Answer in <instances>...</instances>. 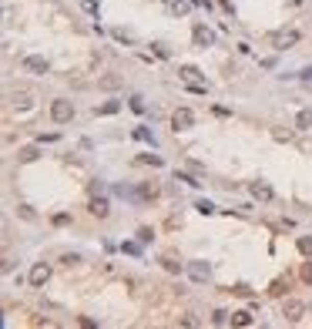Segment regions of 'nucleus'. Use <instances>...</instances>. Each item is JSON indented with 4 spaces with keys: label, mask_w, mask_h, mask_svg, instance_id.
I'll list each match as a JSON object with an SVG mask.
<instances>
[{
    "label": "nucleus",
    "mask_w": 312,
    "mask_h": 329,
    "mask_svg": "<svg viewBox=\"0 0 312 329\" xmlns=\"http://www.w3.org/2000/svg\"><path fill=\"white\" fill-rule=\"evenodd\" d=\"M17 212H20V218H27V222H34V218H37V215H34L31 209H27V205H20V209H17Z\"/></svg>",
    "instance_id": "nucleus-29"
},
{
    "label": "nucleus",
    "mask_w": 312,
    "mask_h": 329,
    "mask_svg": "<svg viewBox=\"0 0 312 329\" xmlns=\"http://www.w3.org/2000/svg\"><path fill=\"white\" fill-rule=\"evenodd\" d=\"M285 289H289V282L285 279H275L272 286H269V296H285Z\"/></svg>",
    "instance_id": "nucleus-20"
},
{
    "label": "nucleus",
    "mask_w": 312,
    "mask_h": 329,
    "mask_svg": "<svg viewBox=\"0 0 312 329\" xmlns=\"http://www.w3.org/2000/svg\"><path fill=\"white\" fill-rule=\"evenodd\" d=\"M195 209H198L201 215H212V212H215V205H212V201H205V198H201L198 205H195Z\"/></svg>",
    "instance_id": "nucleus-25"
},
{
    "label": "nucleus",
    "mask_w": 312,
    "mask_h": 329,
    "mask_svg": "<svg viewBox=\"0 0 312 329\" xmlns=\"http://www.w3.org/2000/svg\"><path fill=\"white\" fill-rule=\"evenodd\" d=\"M188 272H192V279H195V282H205L212 269H208L205 262H192V265H188Z\"/></svg>",
    "instance_id": "nucleus-12"
},
{
    "label": "nucleus",
    "mask_w": 312,
    "mask_h": 329,
    "mask_svg": "<svg viewBox=\"0 0 312 329\" xmlns=\"http://www.w3.org/2000/svg\"><path fill=\"white\" fill-rule=\"evenodd\" d=\"M302 313H305V306L299 302V299H285V302H282V316H285V322H299Z\"/></svg>",
    "instance_id": "nucleus-5"
},
{
    "label": "nucleus",
    "mask_w": 312,
    "mask_h": 329,
    "mask_svg": "<svg viewBox=\"0 0 312 329\" xmlns=\"http://www.w3.org/2000/svg\"><path fill=\"white\" fill-rule=\"evenodd\" d=\"M135 138H138V141H151V145H154V138H151V131H148V128H135Z\"/></svg>",
    "instance_id": "nucleus-24"
},
{
    "label": "nucleus",
    "mask_w": 312,
    "mask_h": 329,
    "mask_svg": "<svg viewBox=\"0 0 312 329\" xmlns=\"http://www.w3.org/2000/svg\"><path fill=\"white\" fill-rule=\"evenodd\" d=\"M47 279H50V265H47V262H37V265L31 269V286H34V289H40Z\"/></svg>",
    "instance_id": "nucleus-8"
},
{
    "label": "nucleus",
    "mask_w": 312,
    "mask_h": 329,
    "mask_svg": "<svg viewBox=\"0 0 312 329\" xmlns=\"http://www.w3.org/2000/svg\"><path fill=\"white\" fill-rule=\"evenodd\" d=\"M108 212L111 209H108V201L104 198H91V215L94 218H108Z\"/></svg>",
    "instance_id": "nucleus-13"
},
{
    "label": "nucleus",
    "mask_w": 312,
    "mask_h": 329,
    "mask_svg": "<svg viewBox=\"0 0 312 329\" xmlns=\"http://www.w3.org/2000/svg\"><path fill=\"white\" fill-rule=\"evenodd\" d=\"M138 195H141V198H154V195H158V185H154V182H144L141 188H138Z\"/></svg>",
    "instance_id": "nucleus-18"
},
{
    "label": "nucleus",
    "mask_w": 312,
    "mask_h": 329,
    "mask_svg": "<svg viewBox=\"0 0 312 329\" xmlns=\"http://www.w3.org/2000/svg\"><path fill=\"white\" fill-rule=\"evenodd\" d=\"M165 10H168L171 17H185L192 10V0H165Z\"/></svg>",
    "instance_id": "nucleus-9"
},
{
    "label": "nucleus",
    "mask_w": 312,
    "mask_h": 329,
    "mask_svg": "<svg viewBox=\"0 0 312 329\" xmlns=\"http://www.w3.org/2000/svg\"><path fill=\"white\" fill-rule=\"evenodd\" d=\"M131 111H138V114L144 111V101H141V97H131Z\"/></svg>",
    "instance_id": "nucleus-31"
},
{
    "label": "nucleus",
    "mask_w": 312,
    "mask_h": 329,
    "mask_svg": "<svg viewBox=\"0 0 312 329\" xmlns=\"http://www.w3.org/2000/svg\"><path fill=\"white\" fill-rule=\"evenodd\" d=\"M269 44H272L275 50H285V47H292V44H299V31H275L272 37H269Z\"/></svg>",
    "instance_id": "nucleus-3"
},
{
    "label": "nucleus",
    "mask_w": 312,
    "mask_h": 329,
    "mask_svg": "<svg viewBox=\"0 0 312 329\" xmlns=\"http://www.w3.org/2000/svg\"><path fill=\"white\" fill-rule=\"evenodd\" d=\"M192 40H195V47H212V44H215V34L208 31L205 24H195V31H192Z\"/></svg>",
    "instance_id": "nucleus-7"
},
{
    "label": "nucleus",
    "mask_w": 312,
    "mask_h": 329,
    "mask_svg": "<svg viewBox=\"0 0 312 329\" xmlns=\"http://www.w3.org/2000/svg\"><path fill=\"white\" fill-rule=\"evenodd\" d=\"M138 161H141V165H154V168L161 165V158H158V155H138Z\"/></svg>",
    "instance_id": "nucleus-23"
},
{
    "label": "nucleus",
    "mask_w": 312,
    "mask_h": 329,
    "mask_svg": "<svg viewBox=\"0 0 312 329\" xmlns=\"http://www.w3.org/2000/svg\"><path fill=\"white\" fill-rule=\"evenodd\" d=\"M212 322H215V326H228V322H232V313H225V309H218V313L212 316Z\"/></svg>",
    "instance_id": "nucleus-21"
},
{
    "label": "nucleus",
    "mask_w": 312,
    "mask_h": 329,
    "mask_svg": "<svg viewBox=\"0 0 312 329\" xmlns=\"http://www.w3.org/2000/svg\"><path fill=\"white\" fill-rule=\"evenodd\" d=\"M61 262H64V265H74V262H81V256H74V252H67V256H61Z\"/></svg>",
    "instance_id": "nucleus-30"
},
{
    "label": "nucleus",
    "mask_w": 312,
    "mask_h": 329,
    "mask_svg": "<svg viewBox=\"0 0 312 329\" xmlns=\"http://www.w3.org/2000/svg\"><path fill=\"white\" fill-rule=\"evenodd\" d=\"M24 71H31V74H47V71H50V64H47V57H40V54H27V57H24Z\"/></svg>",
    "instance_id": "nucleus-6"
},
{
    "label": "nucleus",
    "mask_w": 312,
    "mask_h": 329,
    "mask_svg": "<svg viewBox=\"0 0 312 329\" xmlns=\"http://www.w3.org/2000/svg\"><path fill=\"white\" fill-rule=\"evenodd\" d=\"M178 74H181V81L188 84V91H192V94H205V91H208V88H205V81H201V71H198V67L185 64Z\"/></svg>",
    "instance_id": "nucleus-1"
},
{
    "label": "nucleus",
    "mask_w": 312,
    "mask_h": 329,
    "mask_svg": "<svg viewBox=\"0 0 312 329\" xmlns=\"http://www.w3.org/2000/svg\"><path fill=\"white\" fill-rule=\"evenodd\" d=\"M178 326H198V319H195V316H181V319H178Z\"/></svg>",
    "instance_id": "nucleus-32"
},
{
    "label": "nucleus",
    "mask_w": 312,
    "mask_h": 329,
    "mask_svg": "<svg viewBox=\"0 0 312 329\" xmlns=\"http://www.w3.org/2000/svg\"><path fill=\"white\" fill-rule=\"evenodd\" d=\"M124 252H128V256H138L141 249H138V242H124Z\"/></svg>",
    "instance_id": "nucleus-33"
},
{
    "label": "nucleus",
    "mask_w": 312,
    "mask_h": 329,
    "mask_svg": "<svg viewBox=\"0 0 312 329\" xmlns=\"http://www.w3.org/2000/svg\"><path fill=\"white\" fill-rule=\"evenodd\" d=\"M296 128L299 131H309L312 128V111H309V108H302V111L296 114Z\"/></svg>",
    "instance_id": "nucleus-14"
},
{
    "label": "nucleus",
    "mask_w": 312,
    "mask_h": 329,
    "mask_svg": "<svg viewBox=\"0 0 312 329\" xmlns=\"http://www.w3.org/2000/svg\"><path fill=\"white\" fill-rule=\"evenodd\" d=\"M252 313H248V309H239V313H232V326H252Z\"/></svg>",
    "instance_id": "nucleus-15"
},
{
    "label": "nucleus",
    "mask_w": 312,
    "mask_h": 329,
    "mask_svg": "<svg viewBox=\"0 0 312 329\" xmlns=\"http://www.w3.org/2000/svg\"><path fill=\"white\" fill-rule=\"evenodd\" d=\"M10 101H14V108H17V111H24V108H31V94H27V91H17V94L10 97Z\"/></svg>",
    "instance_id": "nucleus-16"
},
{
    "label": "nucleus",
    "mask_w": 312,
    "mask_h": 329,
    "mask_svg": "<svg viewBox=\"0 0 312 329\" xmlns=\"http://www.w3.org/2000/svg\"><path fill=\"white\" fill-rule=\"evenodd\" d=\"M17 158H20V161H34V158H37V148H24Z\"/></svg>",
    "instance_id": "nucleus-26"
},
{
    "label": "nucleus",
    "mask_w": 312,
    "mask_h": 329,
    "mask_svg": "<svg viewBox=\"0 0 312 329\" xmlns=\"http://www.w3.org/2000/svg\"><path fill=\"white\" fill-rule=\"evenodd\" d=\"M154 235H151V229H138V242H151Z\"/></svg>",
    "instance_id": "nucleus-28"
},
{
    "label": "nucleus",
    "mask_w": 312,
    "mask_h": 329,
    "mask_svg": "<svg viewBox=\"0 0 312 329\" xmlns=\"http://www.w3.org/2000/svg\"><path fill=\"white\" fill-rule=\"evenodd\" d=\"M195 124V114L188 111V108H175V114H171V128L175 131H188Z\"/></svg>",
    "instance_id": "nucleus-4"
},
{
    "label": "nucleus",
    "mask_w": 312,
    "mask_h": 329,
    "mask_svg": "<svg viewBox=\"0 0 312 329\" xmlns=\"http://www.w3.org/2000/svg\"><path fill=\"white\" fill-rule=\"evenodd\" d=\"M296 245H299V252H302L305 259H312V235H299Z\"/></svg>",
    "instance_id": "nucleus-17"
},
{
    "label": "nucleus",
    "mask_w": 312,
    "mask_h": 329,
    "mask_svg": "<svg viewBox=\"0 0 312 329\" xmlns=\"http://www.w3.org/2000/svg\"><path fill=\"white\" fill-rule=\"evenodd\" d=\"M302 282H309V286H312V262L302 265Z\"/></svg>",
    "instance_id": "nucleus-27"
},
{
    "label": "nucleus",
    "mask_w": 312,
    "mask_h": 329,
    "mask_svg": "<svg viewBox=\"0 0 312 329\" xmlns=\"http://www.w3.org/2000/svg\"><path fill=\"white\" fill-rule=\"evenodd\" d=\"M121 111V105H118V101H108V105H101V108H97V114H118Z\"/></svg>",
    "instance_id": "nucleus-22"
},
{
    "label": "nucleus",
    "mask_w": 312,
    "mask_h": 329,
    "mask_svg": "<svg viewBox=\"0 0 312 329\" xmlns=\"http://www.w3.org/2000/svg\"><path fill=\"white\" fill-rule=\"evenodd\" d=\"M289 4H292V7H299V4H302V0H289Z\"/></svg>",
    "instance_id": "nucleus-35"
},
{
    "label": "nucleus",
    "mask_w": 312,
    "mask_h": 329,
    "mask_svg": "<svg viewBox=\"0 0 312 329\" xmlns=\"http://www.w3.org/2000/svg\"><path fill=\"white\" fill-rule=\"evenodd\" d=\"M161 265H165L168 272H181V262H178L175 256H161Z\"/></svg>",
    "instance_id": "nucleus-19"
},
{
    "label": "nucleus",
    "mask_w": 312,
    "mask_h": 329,
    "mask_svg": "<svg viewBox=\"0 0 312 329\" xmlns=\"http://www.w3.org/2000/svg\"><path fill=\"white\" fill-rule=\"evenodd\" d=\"M71 118H74L71 101H50V121H54V124H67Z\"/></svg>",
    "instance_id": "nucleus-2"
},
{
    "label": "nucleus",
    "mask_w": 312,
    "mask_h": 329,
    "mask_svg": "<svg viewBox=\"0 0 312 329\" xmlns=\"http://www.w3.org/2000/svg\"><path fill=\"white\" fill-rule=\"evenodd\" d=\"M232 292H235V296H252V289H248V286H235Z\"/></svg>",
    "instance_id": "nucleus-34"
},
{
    "label": "nucleus",
    "mask_w": 312,
    "mask_h": 329,
    "mask_svg": "<svg viewBox=\"0 0 312 329\" xmlns=\"http://www.w3.org/2000/svg\"><path fill=\"white\" fill-rule=\"evenodd\" d=\"M248 192H252V198H258V201H272V188H269L265 182H252Z\"/></svg>",
    "instance_id": "nucleus-10"
},
{
    "label": "nucleus",
    "mask_w": 312,
    "mask_h": 329,
    "mask_svg": "<svg viewBox=\"0 0 312 329\" xmlns=\"http://www.w3.org/2000/svg\"><path fill=\"white\" fill-rule=\"evenodd\" d=\"M121 84H124V81H121L118 74H104V78H97V88L101 91H118Z\"/></svg>",
    "instance_id": "nucleus-11"
}]
</instances>
